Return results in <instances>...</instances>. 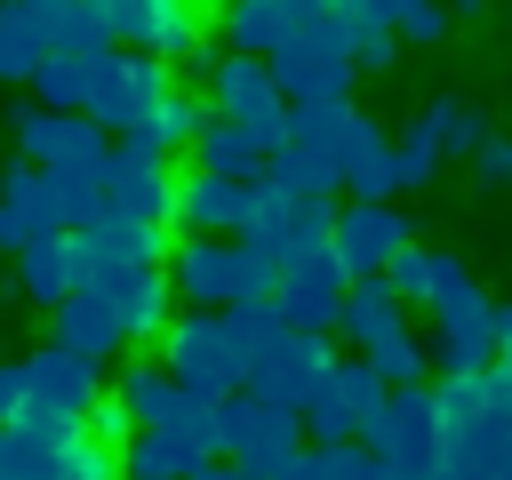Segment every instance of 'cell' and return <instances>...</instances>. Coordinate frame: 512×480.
Segmentation results:
<instances>
[{
  "instance_id": "obj_1",
  "label": "cell",
  "mask_w": 512,
  "mask_h": 480,
  "mask_svg": "<svg viewBox=\"0 0 512 480\" xmlns=\"http://www.w3.org/2000/svg\"><path fill=\"white\" fill-rule=\"evenodd\" d=\"M272 264L240 240H176L168 248V296L192 312H232V304H272Z\"/></svg>"
},
{
  "instance_id": "obj_2",
  "label": "cell",
  "mask_w": 512,
  "mask_h": 480,
  "mask_svg": "<svg viewBox=\"0 0 512 480\" xmlns=\"http://www.w3.org/2000/svg\"><path fill=\"white\" fill-rule=\"evenodd\" d=\"M208 456L240 464L248 480H280L304 456V424L280 416V408H264V400H248V392H232V400L208 408Z\"/></svg>"
},
{
  "instance_id": "obj_3",
  "label": "cell",
  "mask_w": 512,
  "mask_h": 480,
  "mask_svg": "<svg viewBox=\"0 0 512 480\" xmlns=\"http://www.w3.org/2000/svg\"><path fill=\"white\" fill-rule=\"evenodd\" d=\"M360 448L392 472V480H440V408H432V384H400L384 392V408L360 424Z\"/></svg>"
},
{
  "instance_id": "obj_4",
  "label": "cell",
  "mask_w": 512,
  "mask_h": 480,
  "mask_svg": "<svg viewBox=\"0 0 512 480\" xmlns=\"http://www.w3.org/2000/svg\"><path fill=\"white\" fill-rule=\"evenodd\" d=\"M152 360H160L168 384L192 392V400H232V392L248 384V368H240V352H232V336H224V312H176Z\"/></svg>"
},
{
  "instance_id": "obj_5",
  "label": "cell",
  "mask_w": 512,
  "mask_h": 480,
  "mask_svg": "<svg viewBox=\"0 0 512 480\" xmlns=\"http://www.w3.org/2000/svg\"><path fill=\"white\" fill-rule=\"evenodd\" d=\"M208 8L192 0H112V48L152 64H208Z\"/></svg>"
},
{
  "instance_id": "obj_6",
  "label": "cell",
  "mask_w": 512,
  "mask_h": 480,
  "mask_svg": "<svg viewBox=\"0 0 512 480\" xmlns=\"http://www.w3.org/2000/svg\"><path fill=\"white\" fill-rule=\"evenodd\" d=\"M200 96H208V120H224V128L256 136L264 152H280L288 104H280V88H272V72L256 56H208V88Z\"/></svg>"
},
{
  "instance_id": "obj_7",
  "label": "cell",
  "mask_w": 512,
  "mask_h": 480,
  "mask_svg": "<svg viewBox=\"0 0 512 480\" xmlns=\"http://www.w3.org/2000/svg\"><path fill=\"white\" fill-rule=\"evenodd\" d=\"M8 136H16V160L24 168H80V176H104V136L88 128V120H72V112H40L32 96H16L8 104Z\"/></svg>"
},
{
  "instance_id": "obj_8",
  "label": "cell",
  "mask_w": 512,
  "mask_h": 480,
  "mask_svg": "<svg viewBox=\"0 0 512 480\" xmlns=\"http://www.w3.org/2000/svg\"><path fill=\"white\" fill-rule=\"evenodd\" d=\"M328 232H336V200H256V216H248V232H240V248H256L272 272H288V264H312V256H328Z\"/></svg>"
},
{
  "instance_id": "obj_9",
  "label": "cell",
  "mask_w": 512,
  "mask_h": 480,
  "mask_svg": "<svg viewBox=\"0 0 512 480\" xmlns=\"http://www.w3.org/2000/svg\"><path fill=\"white\" fill-rule=\"evenodd\" d=\"M408 216L400 208H360V200H336V232H328V264L344 280H384V264L408 248Z\"/></svg>"
},
{
  "instance_id": "obj_10",
  "label": "cell",
  "mask_w": 512,
  "mask_h": 480,
  "mask_svg": "<svg viewBox=\"0 0 512 480\" xmlns=\"http://www.w3.org/2000/svg\"><path fill=\"white\" fill-rule=\"evenodd\" d=\"M256 200H264V184H224V176H176V216H168V232L176 240H240L248 232V216H256Z\"/></svg>"
},
{
  "instance_id": "obj_11",
  "label": "cell",
  "mask_w": 512,
  "mask_h": 480,
  "mask_svg": "<svg viewBox=\"0 0 512 480\" xmlns=\"http://www.w3.org/2000/svg\"><path fill=\"white\" fill-rule=\"evenodd\" d=\"M264 72H272V88H280V104H344L352 96V64H344V48H328V40H304V32H288L272 56H264Z\"/></svg>"
},
{
  "instance_id": "obj_12",
  "label": "cell",
  "mask_w": 512,
  "mask_h": 480,
  "mask_svg": "<svg viewBox=\"0 0 512 480\" xmlns=\"http://www.w3.org/2000/svg\"><path fill=\"white\" fill-rule=\"evenodd\" d=\"M160 96H168V64H152V56H112V72H104V88H96V104H88V128H96L104 144H120V136H136V128L160 112Z\"/></svg>"
},
{
  "instance_id": "obj_13",
  "label": "cell",
  "mask_w": 512,
  "mask_h": 480,
  "mask_svg": "<svg viewBox=\"0 0 512 480\" xmlns=\"http://www.w3.org/2000/svg\"><path fill=\"white\" fill-rule=\"evenodd\" d=\"M328 360H336V344L328 336H280L256 368H248V400H264V408H280V416H296L312 392H320V376H328Z\"/></svg>"
},
{
  "instance_id": "obj_14",
  "label": "cell",
  "mask_w": 512,
  "mask_h": 480,
  "mask_svg": "<svg viewBox=\"0 0 512 480\" xmlns=\"http://www.w3.org/2000/svg\"><path fill=\"white\" fill-rule=\"evenodd\" d=\"M104 208L136 216V224H168L176 216V168L136 152V144H112L104 152Z\"/></svg>"
},
{
  "instance_id": "obj_15",
  "label": "cell",
  "mask_w": 512,
  "mask_h": 480,
  "mask_svg": "<svg viewBox=\"0 0 512 480\" xmlns=\"http://www.w3.org/2000/svg\"><path fill=\"white\" fill-rule=\"evenodd\" d=\"M80 440V424L72 416H56V408H40V400H24L8 424H0V480H56V464H64V448Z\"/></svg>"
},
{
  "instance_id": "obj_16",
  "label": "cell",
  "mask_w": 512,
  "mask_h": 480,
  "mask_svg": "<svg viewBox=\"0 0 512 480\" xmlns=\"http://www.w3.org/2000/svg\"><path fill=\"white\" fill-rule=\"evenodd\" d=\"M344 272L328 264V256H312V264H288L280 280H272V320L288 328V336H328L336 328V312H344Z\"/></svg>"
},
{
  "instance_id": "obj_17",
  "label": "cell",
  "mask_w": 512,
  "mask_h": 480,
  "mask_svg": "<svg viewBox=\"0 0 512 480\" xmlns=\"http://www.w3.org/2000/svg\"><path fill=\"white\" fill-rule=\"evenodd\" d=\"M48 344H64L72 360L104 368V360H120V352H128V328H120L112 296H96V288H72V296L48 312Z\"/></svg>"
},
{
  "instance_id": "obj_18",
  "label": "cell",
  "mask_w": 512,
  "mask_h": 480,
  "mask_svg": "<svg viewBox=\"0 0 512 480\" xmlns=\"http://www.w3.org/2000/svg\"><path fill=\"white\" fill-rule=\"evenodd\" d=\"M400 176H392V136L376 120H360L336 152V200H360V208H392Z\"/></svg>"
},
{
  "instance_id": "obj_19",
  "label": "cell",
  "mask_w": 512,
  "mask_h": 480,
  "mask_svg": "<svg viewBox=\"0 0 512 480\" xmlns=\"http://www.w3.org/2000/svg\"><path fill=\"white\" fill-rule=\"evenodd\" d=\"M96 296H112V312H120V328H128V344H160L168 336V320H176V296H168V264H128V272H112Z\"/></svg>"
},
{
  "instance_id": "obj_20",
  "label": "cell",
  "mask_w": 512,
  "mask_h": 480,
  "mask_svg": "<svg viewBox=\"0 0 512 480\" xmlns=\"http://www.w3.org/2000/svg\"><path fill=\"white\" fill-rule=\"evenodd\" d=\"M24 376H32V400L40 408H56V416H88L96 400H104V376L88 368V360H72L64 344H40V352H24Z\"/></svg>"
},
{
  "instance_id": "obj_21",
  "label": "cell",
  "mask_w": 512,
  "mask_h": 480,
  "mask_svg": "<svg viewBox=\"0 0 512 480\" xmlns=\"http://www.w3.org/2000/svg\"><path fill=\"white\" fill-rule=\"evenodd\" d=\"M56 56L48 40V0H0V80L32 88V72Z\"/></svg>"
},
{
  "instance_id": "obj_22",
  "label": "cell",
  "mask_w": 512,
  "mask_h": 480,
  "mask_svg": "<svg viewBox=\"0 0 512 480\" xmlns=\"http://www.w3.org/2000/svg\"><path fill=\"white\" fill-rule=\"evenodd\" d=\"M408 128L424 136V152H432V160H472V152L496 136V128H488V112H480L472 96H432Z\"/></svg>"
},
{
  "instance_id": "obj_23",
  "label": "cell",
  "mask_w": 512,
  "mask_h": 480,
  "mask_svg": "<svg viewBox=\"0 0 512 480\" xmlns=\"http://www.w3.org/2000/svg\"><path fill=\"white\" fill-rule=\"evenodd\" d=\"M336 40H344V64L352 72H392L400 64V40L384 24V0H336Z\"/></svg>"
},
{
  "instance_id": "obj_24",
  "label": "cell",
  "mask_w": 512,
  "mask_h": 480,
  "mask_svg": "<svg viewBox=\"0 0 512 480\" xmlns=\"http://www.w3.org/2000/svg\"><path fill=\"white\" fill-rule=\"evenodd\" d=\"M208 128V96L200 88H176L168 80V96H160V112L136 128V136H120V144H136V152H152V160H168V152H192V136Z\"/></svg>"
},
{
  "instance_id": "obj_25",
  "label": "cell",
  "mask_w": 512,
  "mask_h": 480,
  "mask_svg": "<svg viewBox=\"0 0 512 480\" xmlns=\"http://www.w3.org/2000/svg\"><path fill=\"white\" fill-rule=\"evenodd\" d=\"M264 144L256 136H240V128H224V120H208L200 136H192V176H224V184H264Z\"/></svg>"
},
{
  "instance_id": "obj_26",
  "label": "cell",
  "mask_w": 512,
  "mask_h": 480,
  "mask_svg": "<svg viewBox=\"0 0 512 480\" xmlns=\"http://www.w3.org/2000/svg\"><path fill=\"white\" fill-rule=\"evenodd\" d=\"M112 400L128 408V424H136V432H160V424H176V408H184V392L168 384V368H160L152 352L120 368V384H112Z\"/></svg>"
},
{
  "instance_id": "obj_27",
  "label": "cell",
  "mask_w": 512,
  "mask_h": 480,
  "mask_svg": "<svg viewBox=\"0 0 512 480\" xmlns=\"http://www.w3.org/2000/svg\"><path fill=\"white\" fill-rule=\"evenodd\" d=\"M16 288H24V304H40V312H56V304L72 296V256H64V232H32V240L16 248Z\"/></svg>"
},
{
  "instance_id": "obj_28",
  "label": "cell",
  "mask_w": 512,
  "mask_h": 480,
  "mask_svg": "<svg viewBox=\"0 0 512 480\" xmlns=\"http://www.w3.org/2000/svg\"><path fill=\"white\" fill-rule=\"evenodd\" d=\"M264 192L272 200H336V160L328 152H304V144H280L264 160Z\"/></svg>"
},
{
  "instance_id": "obj_29",
  "label": "cell",
  "mask_w": 512,
  "mask_h": 480,
  "mask_svg": "<svg viewBox=\"0 0 512 480\" xmlns=\"http://www.w3.org/2000/svg\"><path fill=\"white\" fill-rule=\"evenodd\" d=\"M384 328H408L400 296H392L384 280H352V288H344V312H336V328H328V336H344V344L360 352V344H376Z\"/></svg>"
},
{
  "instance_id": "obj_30",
  "label": "cell",
  "mask_w": 512,
  "mask_h": 480,
  "mask_svg": "<svg viewBox=\"0 0 512 480\" xmlns=\"http://www.w3.org/2000/svg\"><path fill=\"white\" fill-rule=\"evenodd\" d=\"M288 40V0H240V8H224V56H272Z\"/></svg>"
},
{
  "instance_id": "obj_31",
  "label": "cell",
  "mask_w": 512,
  "mask_h": 480,
  "mask_svg": "<svg viewBox=\"0 0 512 480\" xmlns=\"http://www.w3.org/2000/svg\"><path fill=\"white\" fill-rule=\"evenodd\" d=\"M360 120H368V112H360L352 96H344V104H288L280 144H304V152H328V160H336V152H344V136H352Z\"/></svg>"
},
{
  "instance_id": "obj_32",
  "label": "cell",
  "mask_w": 512,
  "mask_h": 480,
  "mask_svg": "<svg viewBox=\"0 0 512 480\" xmlns=\"http://www.w3.org/2000/svg\"><path fill=\"white\" fill-rule=\"evenodd\" d=\"M360 368H368L384 392H400V384H432V360H424V336H416V328H384L376 344H360Z\"/></svg>"
},
{
  "instance_id": "obj_33",
  "label": "cell",
  "mask_w": 512,
  "mask_h": 480,
  "mask_svg": "<svg viewBox=\"0 0 512 480\" xmlns=\"http://www.w3.org/2000/svg\"><path fill=\"white\" fill-rule=\"evenodd\" d=\"M0 208H8L24 232H56V192H48V168L8 160V168H0Z\"/></svg>"
},
{
  "instance_id": "obj_34",
  "label": "cell",
  "mask_w": 512,
  "mask_h": 480,
  "mask_svg": "<svg viewBox=\"0 0 512 480\" xmlns=\"http://www.w3.org/2000/svg\"><path fill=\"white\" fill-rule=\"evenodd\" d=\"M48 40L56 48H112V0H48Z\"/></svg>"
},
{
  "instance_id": "obj_35",
  "label": "cell",
  "mask_w": 512,
  "mask_h": 480,
  "mask_svg": "<svg viewBox=\"0 0 512 480\" xmlns=\"http://www.w3.org/2000/svg\"><path fill=\"white\" fill-rule=\"evenodd\" d=\"M320 392H328V400L352 416V440H360V424L384 408V384L360 368V352H336V360H328V376H320Z\"/></svg>"
},
{
  "instance_id": "obj_36",
  "label": "cell",
  "mask_w": 512,
  "mask_h": 480,
  "mask_svg": "<svg viewBox=\"0 0 512 480\" xmlns=\"http://www.w3.org/2000/svg\"><path fill=\"white\" fill-rule=\"evenodd\" d=\"M48 192H56V232H88V224H104V176L56 168V176H48Z\"/></svg>"
},
{
  "instance_id": "obj_37",
  "label": "cell",
  "mask_w": 512,
  "mask_h": 480,
  "mask_svg": "<svg viewBox=\"0 0 512 480\" xmlns=\"http://www.w3.org/2000/svg\"><path fill=\"white\" fill-rule=\"evenodd\" d=\"M224 336H232L240 368H256V360H264V352H272V344H280L288 328L272 320V304H232V312H224Z\"/></svg>"
},
{
  "instance_id": "obj_38",
  "label": "cell",
  "mask_w": 512,
  "mask_h": 480,
  "mask_svg": "<svg viewBox=\"0 0 512 480\" xmlns=\"http://www.w3.org/2000/svg\"><path fill=\"white\" fill-rule=\"evenodd\" d=\"M384 24L408 48H440L448 40V8H424V0H384Z\"/></svg>"
},
{
  "instance_id": "obj_39",
  "label": "cell",
  "mask_w": 512,
  "mask_h": 480,
  "mask_svg": "<svg viewBox=\"0 0 512 480\" xmlns=\"http://www.w3.org/2000/svg\"><path fill=\"white\" fill-rule=\"evenodd\" d=\"M432 264H440V248H416V240H408V248H400V256L384 264V288L400 296V312L432 296Z\"/></svg>"
},
{
  "instance_id": "obj_40",
  "label": "cell",
  "mask_w": 512,
  "mask_h": 480,
  "mask_svg": "<svg viewBox=\"0 0 512 480\" xmlns=\"http://www.w3.org/2000/svg\"><path fill=\"white\" fill-rule=\"evenodd\" d=\"M80 432H88V440H96V448H112V456H120V448H128V440H136V424H128V408H120V400H112V384H104V400H96V408H88V416H80Z\"/></svg>"
},
{
  "instance_id": "obj_41",
  "label": "cell",
  "mask_w": 512,
  "mask_h": 480,
  "mask_svg": "<svg viewBox=\"0 0 512 480\" xmlns=\"http://www.w3.org/2000/svg\"><path fill=\"white\" fill-rule=\"evenodd\" d=\"M56 480H120V456H112V448H96V440L80 432V440L64 448V464H56Z\"/></svg>"
},
{
  "instance_id": "obj_42",
  "label": "cell",
  "mask_w": 512,
  "mask_h": 480,
  "mask_svg": "<svg viewBox=\"0 0 512 480\" xmlns=\"http://www.w3.org/2000/svg\"><path fill=\"white\" fill-rule=\"evenodd\" d=\"M392 176H400V192H416V184H432L440 176V160L424 152V136L408 128V136H392Z\"/></svg>"
},
{
  "instance_id": "obj_43",
  "label": "cell",
  "mask_w": 512,
  "mask_h": 480,
  "mask_svg": "<svg viewBox=\"0 0 512 480\" xmlns=\"http://www.w3.org/2000/svg\"><path fill=\"white\" fill-rule=\"evenodd\" d=\"M472 176H480L488 192H512V136H488V144L472 152Z\"/></svg>"
},
{
  "instance_id": "obj_44",
  "label": "cell",
  "mask_w": 512,
  "mask_h": 480,
  "mask_svg": "<svg viewBox=\"0 0 512 480\" xmlns=\"http://www.w3.org/2000/svg\"><path fill=\"white\" fill-rule=\"evenodd\" d=\"M24 400H32V376H24V360H0V424H8Z\"/></svg>"
},
{
  "instance_id": "obj_45",
  "label": "cell",
  "mask_w": 512,
  "mask_h": 480,
  "mask_svg": "<svg viewBox=\"0 0 512 480\" xmlns=\"http://www.w3.org/2000/svg\"><path fill=\"white\" fill-rule=\"evenodd\" d=\"M24 240H32V232H24V224H16V216H8V208H0V248H8V256H16V248H24Z\"/></svg>"
},
{
  "instance_id": "obj_46",
  "label": "cell",
  "mask_w": 512,
  "mask_h": 480,
  "mask_svg": "<svg viewBox=\"0 0 512 480\" xmlns=\"http://www.w3.org/2000/svg\"><path fill=\"white\" fill-rule=\"evenodd\" d=\"M280 480H320V464H312V448H304V456H296V464H288Z\"/></svg>"
},
{
  "instance_id": "obj_47",
  "label": "cell",
  "mask_w": 512,
  "mask_h": 480,
  "mask_svg": "<svg viewBox=\"0 0 512 480\" xmlns=\"http://www.w3.org/2000/svg\"><path fill=\"white\" fill-rule=\"evenodd\" d=\"M200 480H248V472H240V464H208Z\"/></svg>"
},
{
  "instance_id": "obj_48",
  "label": "cell",
  "mask_w": 512,
  "mask_h": 480,
  "mask_svg": "<svg viewBox=\"0 0 512 480\" xmlns=\"http://www.w3.org/2000/svg\"><path fill=\"white\" fill-rule=\"evenodd\" d=\"M504 480H512V464H504Z\"/></svg>"
}]
</instances>
